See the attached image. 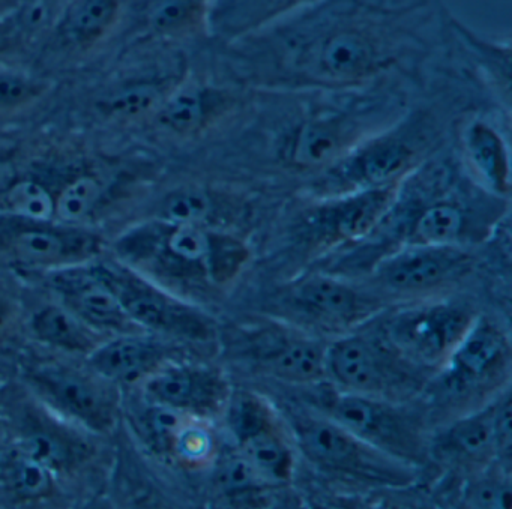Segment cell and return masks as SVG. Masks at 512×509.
Instances as JSON below:
<instances>
[{
	"instance_id": "19",
	"label": "cell",
	"mask_w": 512,
	"mask_h": 509,
	"mask_svg": "<svg viewBox=\"0 0 512 509\" xmlns=\"http://www.w3.org/2000/svg\"><path fill=\"white\" fill-rule=\"evenodd\" d=\"M34 388L56 409L92 430H106L115 422L116 401L100 379L64 365H40L29 371Z\"/></svg>"
},
{
	"instance_id": "20",
	"label": "cell",
	"mask_w": 512,
	"mask_h": 509,
	"mask_svg": "<svg viewBox=\"0 0 512 509\" xmlns=\"http://www.w3.org/2000/svg\"><path fill=\"white\" fill-rule=\"evenodd\" d=\"M88 263L50 271V286L64 299L65 307L88 325L128 331L134 323L122 308L109 269Z\"/></svg>"
},
{
	"instance_id": "1",
	"label": "cell",
	"mask_w": 512,
	"mask_h": 509,
	"mask_svg": "<svg viewBox=\"0 0 512 509\" xmlns=\"http://www.w3.org/2000/svg\"><path fill=\"white\" fill-rule=\"evenodd\" d=\"M442 0H317L265 28L211 43L217 77L257 92L427 82L448 40Z\"/></svg>"
},
{
	"instance_id": "43",
	"label": "cell",
	"mask_w": 512,
	"mask_h": 509,
	"mask_svg": "<svg viewBox=\"0 0 512 509\" xmlns=\"http://www.w3.org/2000/svg\"><path fill=\"white\" fill-rule=\"evenodd\" d=\"M8 317H10V307L4 299L0 298V329L7 323Z\"/></svg>"
},
{
	"instance_id": "22",
	"label": "cell",
	"mask_w": 512,
	"mask_h": 509,
	"mask_svg": "<svg viewBox=\"0 0 512 509\" xmlns=\"http://www.w3.org/2000/svg\"><path fill=\"white\" fill-rule=\"evenodd\" d=\"M190 76V64L178 56L169 68L151 76L130 80L107 92L97 103V110L112 121H142L151 119L166 98Z\"/></svg>"
},
{
	"instance_id": "38",
	"label": "cell",
	"mask_w": 512,
	"mask_h": 509,
	"mask_svg": "<svg viewBox=\"0 0 512 509\" xmlns=\"http://www.w3.org/2000/svg\"><path fill=\"white\" fill-rule=\"evenodd\" d=\"M173 449L185 460L199 461L211 452L212 439L203 428L184 425L176 436Z\"/></svg>"
},
{
	"instance_id": "3",
	"label": "cell",
	"mask_w": 512,
	"mask_h": 509,
	"mask_svg": "<svg viewBox=\"0 0 512 509\" xmlns=\"http://www.w3.org/2000/svg\"><path fill=\"white\" fill-rule=\"evenodd\" d=\"M467 110L469 107H464L455 92H439L431 101L413 100L394 124L368 137L313 179V196H337L400 184L451 143L455 124Z\"/></svg>"
},
{
	"instance_id": "27",
	"label": "cell",
	"mask_w": 512,
	"mask_h": 509,
	"mask_svg": "<svg viewBox=\"0 0 512 509\" xmlns=\"http://www.w3.org/2000/svg\"><path fill=\"white\" fill-rule=\"evenodd\" d=\"M214 0H146L142 22L146 34L167 43L211 40Z\"/></svg>"
},
{
	"instance_id": "40",
	"label": "cell",
	"mask_w": 512,
	"mask_h": 509,
	"mask_svg": "<svg viewBox=\"0 0 512 509\" xmlns=\"http://www.w3.org/2000/svg\"><path fill=\"white\" fill-rule=\"evenodd\" d=\"M19 14L0 17V58L10 55L22 44L23 25L20 23Z\"/></svg>"
},
{
	"instance_id": "41",
	"label": "cell",
	"mask_w": 512,
	"mask_h": 509,
	"mask_svg": "<svg viewBox=\"0 0 512 509\" xmlns=\"http://www.w3.org/2000/svg\"><path fill=\"white\" fill-rule=\"evenodd\" d=\"M71 0H38L40 7L41 19L49 20L50 23L55 22L56 17L61 11L70 4Z\"/></svg>"
},
{
	"instance_id": "25",
	"label": "cell",
	"mask_w": 512,
	"mask_h": 509,
	"mask_svg": "<svg viewBox=\"0 0 512 509\" xmlns=\"http://www.w3.org/2000/svg\"><path fill=\"white\" fill-rule=\"evenodd\" d=\"M241 206L229 194L203 185H184L169 191L158 203L155 218L185 226L229 229L230 217L239 215Z\"/></svg>"
},
{
	"instance_id": "32",
	"label": "cell",
	"mask_w": 512,
	"mask_h": 509,
	"mask_svg": "<svg viewBox=\"0 0 512 509\" xmlns=\"http://www.w3.org/2000/svg\"><path fill=\"white\" fill-rule=\"evenodd\" d=\"M2 212L29 220H55V191L38 178L17 179L0 196ZM56 221V220H55Z\"/></svg>"
},
{
	"instance_id": "36",
	"label": "cell",
	"mask_w": 512,
	"mask_h": 509,
	"mask_svg": "<svg viewBox=\"0 0 512 509\" xmlns=\"http://www.w3.org/2000/svg\"><path fill=\"white\" fill-rule=\"evenodd\" d=\"M467 500L475 508H509L511 487L502 475H488L476 479L467 490Z\"/></svg>"
},
{
	"instance_id": "12",
	"label": "cell",
	"mask_w": 512,
	"mask_h": 509,
	"mask_svg": "<svg viewBox=\"0 0 512 509\" xmlns=\"http://www.w3.org/2000/svg\"><path fill=\"white\" fill-rule=\"evenodd\" d=\"M475 265L467 247L403 245L371 266L373 281L395 295L434 292L466 277Z\"/></svg>"
},
{
	"instance_id": "24",
	"label": "cell",
	"mask_w": 512,
	"mask_h": 509,
	"mask_svg": "<svg viewBox=\"0 0 512 509\" xmlns=\"http://www.w3.org/2000/svg\"><path fill=\"white\" fill-rule=\"evenodd\" d=\"M317 0H214L209 31L212 43H227L265 28Z\"/></svg>"
},
{
	"instance_id": "31",
	"label": "cell",
	"mask_w": 512,
	"mask_h": 509,
	"mask_svg": "<svg viewBox=\"0 0 512 509\" xmlns=\"http://www.w3.org/2000/svg\"><path fill=\"white\" fill-rule=\"evenodd\" d=\"M31 328L38 340L58 349L91 353L100 346L97 335L85 320L58 305L37 311L32 317Z\"/></svg>"
},
{
	"instance_id": "4",
	"label": "cell",
	"mask_w": 512,
	"mask_h": 509,
	"mask_svg": "<svg viewBox=\"0 0 512 509\" xmlns=\"http://www.w3.org/2000/svg\"><path fill=\"white\" fill-rule=\"evenodd\" d=\"M115 250L122 262L143 274L209 286L232 283L251 260L250 245L232 230L157 218L125 232Z\"/></svg>"
},
{
	"instance_id": "23",
	"label": "cell",
	"mask_w": 512,
	"mask_h": 509,
	"mask_svg": "<svg viewBox=\"0 0 512 509\" xmlns=\"http://www.w3.org/2000/svg\"><path fill=\"white\" fill-rule=\"evenodd\" d=\"M326 346L296 334H266L254 347L257 364L266 373L293 385L326 380Z\"/></svg>"
},
{
	"instance_id": "13",
	"label": "cell",
	"mask_w": 512,
	"mask_h": 509,
	"mask_svg": "<svg viewBox=\"0 0 512 509\" xmlns=\"http://www.w3.org/2000/svg\"><path fill=\"white\" fill-rule=\"evenodd\" d=\"M107 269L122 308L134 325L194 341H206L214 335L209 317L193 305L170 295L136 272Z\"/></svg>"
},
{
	"instance_id": "37",
	"label": "cell",
	"mask_w": 512,
	"mask_h": 509,
	"mask_svg": "<svg viewBox=\"0 0 512 509\" xmlns=\"http://www.w3.org/2000/svg\"><path fill=\"white\" fill-rule=\"evenodd\" d=\"M22 452L40 461L44 466L49 467L50 470L64 466L68 460L65 446L61 445L58 440L53 439L52 436H47V434L38 433L26 437L25 442H23Z\"/></svg>"
},
{
	"instance_id": "39",
	"label": "cell",
	"mask_w": 512,
	"mask_h": 509,
	"mask_svg": "<svg viewBox=\"0 0 512 509\" xmlns=\"http://www.w3.org/2000/svg\"><path fill=\"white\" fill-rule=\"evenodd\" d=\"M494 442L500 460L511 457V398L509 394L494 403Z\"/></svg>"
},
{
	"instance_id": "17",
	"label": "cell",
	"mask_w": 512,
	"mask_h": 509,
	"mask_svg": "<svg viewBox=\"0 0 512 509\" xmlns=\"http://www.w3.org/2000/svg\"><path fill=\"white\" fill-rule=\"evenodd\" d=\"M232 394L226 376L206 365H169L158 368L145 380L149 403L185 416H214L226 412Z\"/></svg>"
},
{
	"instance_id": "6",
	"label": "cell",
	"mask_w": 512,
	"mask_h": 509,
	"mask_svg": "<svg viewBox=\"0 0 512 509\" xmlns=\"http://www.w3.org/2000/svg\"><path fill=\"white\" fill-rule=\"evenodd\" d=\"M398 185L313 196L293 220L290 235L311 256L334 253L365 241L394 205Z\"/></svg>"
},
{
	"instance_id": "5",
	"label": "cell",
	"mask_w": 512,
	"mask_h": 509,
	"mask_svg": "<svg viewBox=\"0 0 512 509\" xmlns=\"http://www.w3.org/2000/svg\"><path fill=\"white\" fill-rule=\"evenodd\" d=\"M289 424L302 454L325 472L389 487L413 481L412 464L368 445L323 413L292 410Z\"/></svg>"
},
{
	"instance_id": "21",
	"label": "cell",
	"mask_w": 512,
	"mask_h": 509,
	"mask_svg": "<svg viewBox=\"0 0 512 509\" xmlns=\"http://www.w3.org/2000/svg\"><path fill=\"white\" fill-rule=\"evenodd\" d=\"M290 301L314 319L337 326H350L373 310V302L361 290L332 274L314 272L293 281Z\"/></svg>"
},
{
	"instance_id": "42",
	"label": "cell",
	"mask_w": 512,
	"mask_h": 509,
	"mask_svg": "<svg viewBox=\"0 0 512 509\" xmlns=\"http://www.w3.org/2000/svg\"><path fill=\"white\" fill-rule=\"evenodd\" d=\"M23 7V0H0V17L16 16Z\"/></svg>"
},
{
	"instance_id": "11",
	"label": "cell",
	"mask_w": 512,
	"mask_h": 509,
	"mask_svg": "<svg viewBox=\"0 0 512 509\" xmlns=\"http://www.w3.org/2000/svg\"><path fill=\"white\" fill-rule=\"evenodd\" d=\"M509 115L500 110L470 109L460 116L452 146L467 178L485 193L506 200L511 193Z\"/></svg>"
},
{
	"instance_id": "18",
	"label": "cell",
	"mask_w": 512,
	"mask_h": 509,
	"mask_svg": "<svg viewBox=\"0 0 512 509\" xmlns=\"http://www.w3.org/2000/svg\"><path fill=\"white\" fill-rule=\"evenodd\" d=\"M397 358L388 343L382 346L362 335L340 338L326 346V380L340 391L383 397L398 380L397 365L392 364Z\"/></svg>"
},
{
	"instance_id": "34",
	"label": "cell",
	"mask_w": 512,
	"mask_h": 509,
	"mask_svg": "<svg viewBox=\"0 0 512 509\" xmlns=\"http://www.w3.org/2000/svg\"><path fill=\"white\" fill-rule=\"evenodd\" d=\"M13 490L25 499L46 496L52 490V470L35 458L20 452L8 469Z\"/></svg>"
},
{
	"instance_id": "35",
	"label": "cell",
	"mask_w": 512,
	"mask_h": 509,
	"mask_svg": "<svg viewBox=\"0 0 512 509\" xmlns=\"http://www.w3.org/2000/svg\"><path fill=\"white\" fill-rule=\"evenodd\" d=\"M217 484L230 494L247 493L268 485L253 464L236 449L218 464Z\"/></svg>"
},
{
	"instance_id": "14",
	"label": "cell",
	"mask_w": 512,
	"mask_h": 509,
	"mask_svg": "<svg viewBox=\"0 0 512 509\" xmlns=\"http://www.w3.org/2000/svg\"><path fill=\"white\" fill-rule=\"evenodd\" d=\"M227 422L238 451L253 464L268 485L284 484L295 469L293 451L268 404L254 394H232Z\"/></svg>"
},
{
	"instance_id": "10",
	"label": "cell",
	"mask_w": 512,
	"mask_h": 509,
	"mask_svg": "<svg viewBox=\"0 0 512 509\" xmlns=\"http://www.w3.org/2000/svg\"><path fill=\"white\" fill-rule=\"evenodd\" d=\"M0 251L26 268L56 271L94 259L101 238L83 226L0 212Z\"/></svg>"
},
{
	"instance_id": "30",
	"label": "cell",
	"mask_w": 512,
	"mask_h": 509,
	"mask_svg": "<svg viewBox=\"0 0 512 509\" xmlns=\"http://www.w3.org/2000/svg\"><path fill=\"white\" fill-rule=\"evenodd\" d=\"M110 182L97 170H80L55 190V220L70 226H83L104 205Z\"/></svg>"
},
{
	"instance_id": "26",
	"label": "cell",
	"mask_w": 512,
	"mask_h": 509,
	"mask_svg": "<svg viewBox=\"0 0 512 509\" xmlns=\"http://www.w3.org/2000/svg\"><path fill=\"white\" fill-rule=\"evenodd\" d=\"M166 349L152 340L122 337L89 353V365L106 382L136 383L163 367Z\"/></svg>"
},
{
	"instance_id": "16",
	"label": "cell",
	"mask_w": 512,
	"mask_h": 509,
	"mask_svg": "<svg viewBox=\"0 0 512 509\" xmlns=\"http://www.w3.org/2000/svg\"><path fill=\"white\" fill-rule=\"evenodd\" d=\"M448 53L473 85L487 92L497 109L511 113V41L487 37L449 14Z\"/></svg>"
},
{
	"instance_id": "28",
	"label": "cell",
	"mask_w": 512,
	"mask_h": 509,
	"mask_svg": "<svg viewBox=\"0 0 512 509\" xmlns=\"http://www.w3.org/2000/svg\"><path fill=\"white\" fill-rule=\"evenodd\" d=\"M428 451L455 464H481L496 455L494 403L452 422L428 445Z\"/></svg>"
},
{
	"instance_id": "9",
	"label": "cell",
	"mask_w": 512,
	"mask_h": 509,
	"mask_svg": "<svg viewBox=\"0 0 512 509\" xmlns=\"http://www.w3.org/2000/svg\"><path fill=\"white\" fill-rule=\"evenodd\" d=\"M476 317L460 302H428L395 314L385 341L407 364L442 367Z\"/></svg>"
},
{
	"instance_id": "8",
	"label": "cell",
	"mask_w": 512,
	"mask_h": 509,
	"mask_svg": "<svg viewBox=\"0 0 512 509\" xmlns=\"http://www.w3.org/2000/svg\"><path fill=\"white\" fill-rule=\"evenodd\" d=\"M251 94L250 89L217 76L193 79L190 74L149 121L173 139L220 136L247 106Z\"/></svg>"
},
{
	"instance_id": "15",
	"label": "cell",
	"mask_w": 512,
	"mask_h": 509,
	"mask_svg": "<svg viewBox=\"0 0 512 509\" xmlns=\"http://www.w3.org/2000/svg\"><path fill=\"white\" fill-rule=\"evenodd\" d=\"M511 361V346L496 323L476 317L442 370V383L451 395H467L500 382Z\"/></svg>"
},
{
	"instance_id": "7",
	"label": "cell",
	"mask_w": 512,
	"mask_h": 509,
	"mask_svg": "<svg viewBox=\"0 0 512 509\" xmlns=\"http://www.w3.org/2000/svg\"><path fill=\"white\" fill-rule=\"evenodd\" d=\"M323 415L346 428L368 445L404 463H422L428 455V442L419 419L410 410L376 395L355 392H322Z\"/></svg>"
},
{
	"instance_id": "2",
	"label": "cell",
	"mask_w": 512,
	"mask_h": 509,
	"mask_svg": "<svg viewBox=\"0 0 512 509\" xmlns=\"http://www.w3.org/2000/svg\"><path fill=\"white\" fill-rule=\"evenodd\" d=\"M418 83L382 80L344 91L257 92L220 134L230 152L316 179L400 119Z\"/></svg>"
},
{
	"instance_id": "33",
	"label": "cell",
	"mask_w": 512,
	"mask_h": 509,
	"mask_svg": "<svg viewBox=\"0 0 512 509\" xmlns=\"http://www.w3.org/2000/svg\"><path fill=\"white\" fill-rule=\"evenodd\" d=\"M52 89V83L22 71H0V115H11L37 104Z\"/></svg>"
},
{
	"instance_id": "29",
	"label": "cell",
	"mask_w": 512,
	"mask_h": 509,
	"mask_svg": "<svg viewBox=\"0 0 512 509\" xmlns=\"http://www.w3.org/2000/svg\"><path fill=\"white\" fill-rule=\"evenodd\" d=\"M121 11L122 0H71L53 26L64 44L85 50L112 32Z\"/></svg>"
}]
</instances>
